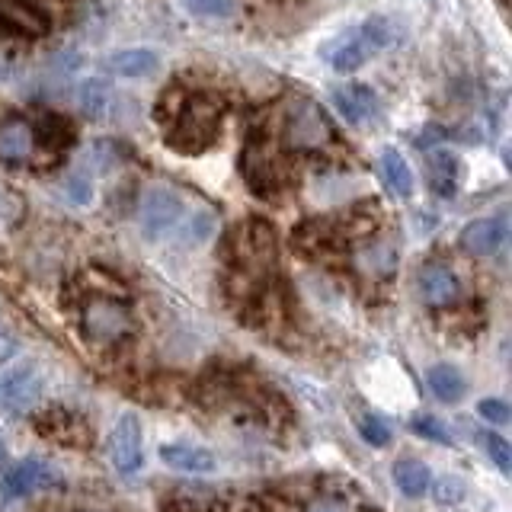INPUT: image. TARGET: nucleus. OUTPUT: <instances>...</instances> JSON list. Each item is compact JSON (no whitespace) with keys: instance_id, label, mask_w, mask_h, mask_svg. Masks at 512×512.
I'll use <instances>...</instances> for the list:
<instances>
[{"instance_id":"f3484780","label":"nucleus","mask_w":512,"mask_h":512,"mask_svg":"<svg viewBox=\"0 0 512 512\" xmlns=\"http://www.w3.org/2000/svg\"><path fill=\"white\" fill-rule=\"evenodd\" d=\"M378 167H381L384 183H388V189L394 192V196H400V199L413 196V170H410L407 160L400 157V151L384 148L381 157H378Z\"/></svg>"},{"instance_id":"0eeeda50","label":"nucleus","mask_w":512,"mask_h":512,"mask_svg":"<svg viewBox=\"0 0 512 512\" xmlns=\"http://www.w3.org/2000/svg\"><path fill=\"white\" fill-rule=\"evenodd\" d=\"M42 391H45V381L36 365L13 368V372L0 375V410L7 416L29 413L42 400Z\"/></svg>"},{"instance_id":"1a4fd4ad","label":"nucleus","mask_w":512,"mask_h":512,"mask_svg":"<svg viewBox=\"0 0 512 512\" xmlns=\"http://www.w3.org/2000/svg\"><path fill=\"white\" fill-rule=\"evenodd\" d=\"M244 176L253 192H260L263 199H272L276 192L282 189L285 180V170H282V160L279 154L269 148V144H247L244 151Z\"/></svg>"},{"instance_id":"423d86ee","label":"nucleus","mask_w":512,"mask_h":512,"mask_svg":"<svg viewBox=\"0 0 512 512\" xmlns=\"http://www.w3.org/2000/svg\"><path fill=\"white\" fill-rule=\"evenodd\" d=\"M183 221V199L170 186H151L141 199V231L148 240L167 237Z\"/></svg>"},{"instance_id":"bb28decb","label":"nucleus","mask_w":512,"mask_h":512,"mask_svg":"<svg viewBox=\"0 0 512 512\" xmlns=\"http://www.w3.org/2000/svg\"><path fill=\"white\" fill-rule=\"evenodd\" d=\"M410 429L416 436H423L429 442H439V445H452V436H448L445 423H439L436 416H413L410 420Z\"/></svg>"},{"instance_id":"2eb2a0df","label":"nucleus","mask_w":512,"mask_h":512,"mask_svg":"<svg viewBox=\"0 0 512 512\" xmlns=\"http://www.w3.org/2000/svg\"><path fill=\"white\" fill-rule=\"evenodd\" d=\"M160 461L170 464L173 471H183V474H212L215 464H218L208 448L189 445V442H167V445H160Z\"/></svg>"},{"instance_id":"7c9ffc66","label":"nucleus","mask_w":512,"mask_h":512,"mask_svg":"<svg viewBox=\"0 0 512 512\" xmlns=\"http://www.w3.org/2000/svg\"><path fill=\"white\" fill-rule=\"evenodd\" d=\"M461 496H464V484L458 477H442L436 484V500H442V503H458Z\"/></svg>"},{"instance_id":"ddd939ff","label":"nucleus","mask_w":512,"mask_h":512,"mask_svg":"<svg viewBox=\"0 0 512 512\" xmlns=\"http://www.w3.org/2000/svg\"><path fill=\"white\" fill-rule=\"evenodd\" d=\"M36 151V132L26 119L0 122V164H26Z\"/></svg>"},{"instance_id":"f03ea898","label":"nucleus","mask_w":512,"mask_h":512,"mask_svg":"<svg viewBox=\"0 0 512 512\" xmlns=\"http://www.w3.org/2000/svg\"><path fill=\"white\" fill-rule=\"evenodd\" d=\"M173 128L167 132L170 148L176 151H202L218 135V106L208 96H180V103L173 109Z\"/></svg>"},{"instance_id":"39448f33","label":"nucleus","mask_w":512,"mask_h":512,"mask_svg":"<svg viewBox=\"0 0 512 512\" xmlns=\"http://www.w3.org/2000/svg\"><path fill=\"white\" fill-rule=\"evenodd\" d=\"M282 138L288 148H301V151H314V148H327L333 141V128L324 116V109L314 103H295L292 112L285 116Z\"/></svg>"},{"instance_id":"4be33fe9","label":"nucleus","mask_w":512,"mask_h":512,"mask_svg":"<svg viewBox=\"0 0 512 512\" xmlns=\"http://www.w3.org/2000/svg\"><path fill=\"white\" fill-rule=\"evenodd\" d=\"M458 160L448 154V151H436L432 154V189L442 192V196H452L455 186H458Z\"/></svg>"},{"instance_id":"9d476101","label":"nucleus","mask_w":512,"mask_h":512,"mask_svg":"<svg viewBox=\"0 0 512 512\" xmlns=\"http://www.w3.org/2000/svg\"><path fill=\"white\" fill-rule=\"evenodd\" d=\"M52 484H58V471L52 464L42 458H26L4 474V480H0V493H4L7 500H23V496H32Z\"/></svg>"},{"instance_id":"2f4dec72","label":"nucleus","mask_w":512,"mask_h":512,"mask_svg":"<svg viewBox=\"0 0 512 512\" xmlns=\"http://www.w3.org/2000/svg\"><path fill=\"white\" fill-rule=\"evenodd\" d=\"M304 512H352V506L340 496H317V500L304 506Z\"/></svg>"},{"instance_id":"20e7f679","label":"nucleus","mask_w":512,"mask_h":512,"mask_svg":"<svg viewBox=\"0 0 512 512\" xmlns=\"http://www.w3.org/2000/svg\"><path fill=\"white\" fill-rule=\"evenodd\" d=\"M228 247L237 266H244L247 272H260L276 260V231L263 218H250L231 234Z\"/></svg>"},{"instance_id":"dca6fc26","label":"nucleus","mask_w":512,"mask_h":512,"mask_svg":"<svg viewBox=\"0 0 512 512\" xmlns=\"http://www.w3.org/2000/svg\"><path fill=\"white\" fill-rule=\"evenodd\" d=\"M333 106L349 122H365L378 112V96L365 84H346L333 90Z\"/></svg>"},{"instance_id":"f704fd0d","label":"nucleus","mask_w":512,"mask_h":512,"mask_svg":"<svg viewBox=\"0 0 512 512\" xmlns=\"http://www.w3.org/2000/svg\"><path fill=\"white\" fill-rule=\"evenodd\" d=\"M7 461V445H4V439H0V464Z\"/></svg>"},{"instance_id":"c85d7f7f","label":"nucleus","mask_w":512,"mask_h":512,"mask_svg":"<svg viewBox=\"0 0 512 512\" xmlns=\"http://www.w3.org/2000/svg\"><path fill=\"white\" fill-rule=\"evenodd\" d=\"M215 234V215L212 212H196L186 221V240L189 244H205Z\"/></svg>"},{"instance_id":"a878e982","label":"nucleus","mask_w":512,"mask_h":512,"mask_svg":"<svg viewBox=\"0 0 512 512\" xmlns=\"http://www.w3.org/2000/svg\"><path fill=\"white\" fill-rule=\"evenodd\" d=\"M359 436L368 442V445H375V448H384L391 442V426L381 420V416H362L359 420Z\"/></svg>"},{"instance_id":"5701e85b","label":"nucleus","mask_w":512,"mask_h":512,"mask_svg":"<svg viewBox=\"0 0 512 512\" xmlns=\"http://www.w3.org/2000/svg\"><path fill=\"white\" fill-rule=\"evenodd\" d=\"M397 263V253L388 244H375V247H362L359 253V266L372 276H391V269Z\"/></svg>"},{"instance_id":"9b49d317","label":"nucleus","mask_w":512,"mask_h":512,"mask_svg":"<svg viewBox=\"0 0 512 512\" xmlns=\"http://www.w3.org/2000/svg\"><path fill=\"white\" fill-rule=\"evenodd\" d=\"M458 244L471 256H496L506 244V224L500 218H477L461 228Z\"/></svg>"},{"instance_id":"6ab92c4d","label":"nucleus","mask_w":512,"mask_h":512,"mask_svg":"<svg viewBox=\"0 0 512 512\" xmlns=\"http://www.w3.org/2000/svg\"><path fill=\"white\" fill-rule=\"evenodd\" d=\"M109 100H112V90L100 77H90V80H84V84L77 87V109H80V116H84V119H93V122L106 119Z\"/></svg>"},{"instance_id":"f257e3e1","label":"nucleus","mask_w":512,"mask_h":512,"mask_svg":"<svg viewBox=\"0 0 512 512\" xmlns=\"http://www.w3.org/2000/svg\"><path fill=\"white\" fill-rule=\"evenodd\" d=\"M388 42H391V23L384 20V16H368L359 26H349L340 36H333L320 48V55H324V61L333 71L349 74V71H359L362 64H368L378 52H384Z\"/></svg>"},{"instance_id":"a211bd4d","label":"nucleus","mask_w":512,"mask_h":512,"mask_svg":"<svg viewBox=\"0 0 512 512\" xmlns=\"http://www.w3.org/2000/svg\"><path fill=\"white\" fill-rule=\"evenodd\" d=\"M157 64H160V58L154 52H148V48H125V52L109 55L106 68L119 77H148L157 71Z\"/></svg>"},{"instance_id":"412c9836","label":"nucleus","mask_w":512,"mask_h":512,"mask_svg":"<svg viewBox=\"0 0 512 512\" xmlns=\"http://www.w3.org/2000/svg\"><path fill=\"white\" fill-rule=\"evenodd\" d=\"M429 391L436 394V400H442V404H458V400L464 397V378L455 365H432L429 368Z\"/></svg>"},{"instance_id":"6e6552de","label":"nucleus","mask_w":512,"mask_h":512,"mask_svg":"<svg viewBox=\"0 0 512 512\" xmlns=\"http://www.w3.org/2000/svg\"><path fill=\"white\" fill-rule=\"evenodd\" d=\"M109 458L112 468L122 477L138 474L144 464V439H141V423L135 413H122L116 426L109 432Z\"/></svg>"},{"instance_id":"f8f14e48","label":"nucleus","mask_w":512,"mask_h":512,"mask_svg":"<svg viewBox=\"0 0 512 512\" xmlns=\"http://www.w3.org/2000/svg\"><path fill=\"white\" fill-rule=\"evenodd\" d=\"M36 426H39V432L45 439H55V442H64V445H87L90 442L87 439L90 429L84 426V420H80L77 413L61 410V407L42 413L36 420Z\"/></svg>"},{"instance_id":"72a5a7b5","label":"nucleus","mask_w":512,"mask_h":512,"mask_svg":"<svg viewBox=\"0 0 512 512\" xmlns=\"http://www.w3.org/2000/svg\"><path fill=\"white\" fill-rule=\"evenodd\" d=\"M16 349H20V343H16V336L7 333V330H0V365L10 362L16 356Z\"/></svg>"},{"instance_id":"7ed1b4c3","label":"nucleus","mask_w":512,"mask_h":512,"mask_svg":"<svg viewBox=\"0 0 512 512\" xmlns=\"http://www.w3.org/2000/svg\"><path fill=\"white\" fill-rule=\"evenodd\" d=\"M80 330H84V336L93 346L109 349L132 336L135 320L122 301L109 295H93L84 301V308H80Z\"/></svg>"},{"instance_id":"473e14b6","label":"nucleus","mask_w":512,"mask_h":512,"mask_svg":"<svg viewBox=\"0 0 512 512\" xmlns=\"http://www.w3.org/2000/svg\"><path fill=\"white\" fill-rule=\"evenodd\" d=\"M20 215H23L20 199H16L13 192H7L4 186H0V221H16Z\"/></svg>"},{"instance_id":"aec40b11","label":"nucleus","mask_w":512,"mask_h":512,"mask_svg":"<svg viewBox=\"0 0 512 512\" xmlns=\"http://www.w3.org/2000/svg\"><path fill=\"white\" fill-rule=\"evenodd\" d=\"M394 484L400 487V493H404V496H413V500H416V496L429 493L432 474H429V468L420 458H400L394 464Z\"/></svg>"},{"instance_id":"393cba45","label":"nucleus","mask_w":512,"mask_h":512,"mask_svg":"<svg viewBox=\"0 0 512 512\" xmlns=\"http://www.w3.org/2000/svg\"><path fill=\"white\" fill-rule=\"evenodd\" d=\"M61 192L71 205H90L93 202V180L84 170H74L61 180Z\"/></svg>"},{"instance_id":"c756f323","label":"nucleus","mask_w":512,"mask_h":512,"mask_svg":"<svg viewBox=\"0 0 512 512\" xmlns=\"http://www.w3.org/2000/svg\"><path fill=\"white\" fill-rule=\"evenodd\" d=\"M477 413L484 416L487 423H493V426H506V423H509V404H506V400H500V397L480 400V404H477Z\"/></svg>"},{"instance_id":"cd10ccee","label":"nucleus","mask_w":512,"mask_h":512,"mask_svg":"<svg viewBox=\"0 0 512 512\" xmlns=\"http://www.w3.org/2000/svg\"><path fill=\"white\" fill-rule=\"evenodd\" d=\"M484 448H487V455L493 458V464L503 474L512 471V448H509V442L503 436H496V432H487V436H484Z\"/></svg>"},{"instance_id":"4468645a","label":"nucleus","mask_w":512,"mask_h":512,"mask_svg":"<svg viewBox=\"0 0 512 512\" xmlns=\"http://www.w3.org/2000/svg\"><path fill=\"white\" fill-rule=\"evenodd\" d=\"M420 295L429 308H448L461 295V282L452 269L445 266H426L420 272Z\"/></svg>"},{"instance_id":"b1692460","label":"nucleus","mask_w":512,"mask_h":512,"mask_svg":"<svg viewBox=\"0 0 512 512\" xmlns=\"http://www.w3.org/2000/svg\"><path fill=\"white\" fill-rule=\"evenodd\" d=\"M180 4L196 20H228L237 10V0H180Z\"/></svg>"}]
</instances>
